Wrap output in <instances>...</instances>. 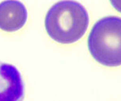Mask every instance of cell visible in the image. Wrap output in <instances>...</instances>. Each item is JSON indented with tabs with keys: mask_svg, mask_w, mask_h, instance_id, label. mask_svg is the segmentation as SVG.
I'll list each match as a JSON object with an SVG mask.
<instances>
[{
	"mask_svg": "<svg viewBox=\"0 0 121 101\" xmlns=\"http://www.w3.org/2000/svg\"><path fill=\"white\" fill-rule=\"evenodd\" d=\"M88 48L101 65L121 66V17L109 16L96 22L89 35Z\"/></svg>",
	"mask_w": 121,
	"mask_h": 101,
	"instance_id": "7a4b0ae2",
	"label": "cell"
},
{
	"mask_svg": "<svg viewBox=\"0 0 121 101\" xmlns=\"http://www.w3.org/2000/svg\"><path fill=\"white\" fill-rule=\"evenodd\" d=\"M27 10L17 0H5L0 3V29L15 32L22 29L27 21Z\"/></svg>",
	"mask_w": 121,
	"mask_h": 101,
	"instance_id": "277c9868",
	"label": "cell"
},
{
	"mask_svg": "<svg viewBox=\"0 0 121 101\" xmlns=\"http://www.w3.org/2000/svg\"><path fill=\"white\" fill-rule=\"evenodd\" d=\"M25 87L14 66L0 62V101H23Z\"/></svg>",
	"mask_w": 121,
	"mask_h": 101,
	"instance_id": "3957f363",
	"label": "cell"
},
{
	"mask_svg": "<svg viewBox=\"0 0 121 101\" xmlns=\"http://www.w3.org/2000/svg\"><path fill=\"white\" fill-rule=\"evenodd\" d=\"M110 3L115 10L121 13V0H110Z\"/></svg>",
	"mask_w": 121,
	"mask_h": 101,
	"instance_id": "5b68a950",
	"label": "cell"
},
{
	"mask_svg": "<svg viewBox=\"0 0 121 101\" xmlns=\"http://www.w3.org/2000/svg\"><path fill=\"white\" fill-rule=\"evenodd\" d=\"M89 22V14L82 4L74 0H62L49 9L44 24L52 40L67 44L82 37Z\"/></svg>",
	"mask_w": 121,
	"mask_h": 101,
	"instance_id": "6da1fadb",
	"label": "cell"
}]
</instances>
